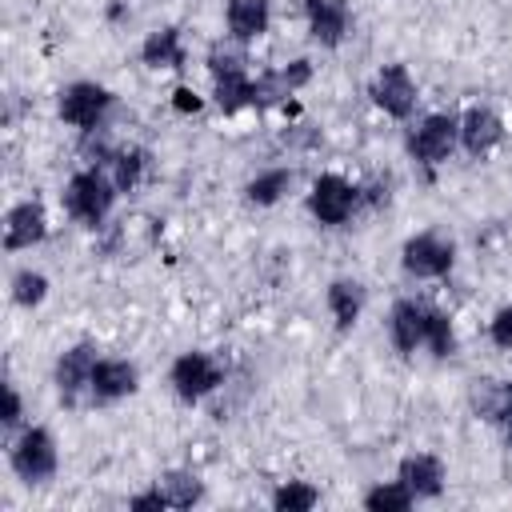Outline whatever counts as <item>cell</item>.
<instances>
[{
	"instance_id": "obj_23",
	"label": "cell",
	"mask_w": 512,
	"mask_h": 512,
	"mask_svg": "<svg viewBox=\"0 0 512 512\" xmlns=\"http://www.w3.org/2000/svg\"><path fill=\"white\" fill-rule=\"evenodd\" d=\"M144 148H120V152H112V184L120 188V192H132L136 188V180H140V172H144Z\"/></svg>"
},
{
	"instance_id": "obj_13",
	"label": "cell",
	"mask_w": 512,
	"mask_h": 512,
	"mask_svg": "<svg viewBox=\"0 0 512 512\" xmlns=\"http://www.w3.org/2000/svg\"><path fill=\"white\" fill-rule=\"evenodd\" d=\"M88 392H92L96 404H112V400L136 392V364H128V360H96Z\"/></svg>"
},
{
	"instance_id": "obj_10",
	"label": "cell",
	"mask_w": 512,
	"mask_h": 512,
	"mask_svg": "<svg viewBox=\"0 0 512 512\" xmlns=\"http://www.w3.org/2000/svg\"><path fill=\"white\" fill-rule=\"evenodd\" d=\"M428 304L420 300H396L392 304V316H388V332H392V344L400 352H416L428 336Z\"/></svg>"
},
{
	"instance_id": "obj_14",
	"label": "cell",
	"mask_w": 512,
	"mask_h": 512,
	"mask_svg": "<svg viewBox=\"0 0 512 512\" xmlns=\"http://www.w3.org/2000/svg\"><path fill=\"white\" fill-rule=\"evenodd\" d=\"M304 12H308V32L316 44L324 48H336L348 32V4L344 0H304Z\"/></svg>"
},
{
	"instance_id": "obj_9",
	"label": "cell",
	"mask_w": 512,
	"mask_h": 512,
	"mask_svg": "<svg viewBox=\"0 0 512 512\" xmlns=\"http://www.w3.org/2000/svg\"><path fill=\"white\" fill-rule=\"evenodd\" d=\"M372 100L388 116H396V120L412 116V108H416V84H412L408 68L404 64H384L380 76H376V84H372Z\"/></svg>"
},
{
	"instance_id": "obj_8",
	"label": "cell",
	"mask_w": 512,
	"mask_h": 512,
	"mask_svg": "<svg viewBox=\"0 0 512 512\" xmlns=\"http://www.w3.org/2000/svg\"><path fill=\"white\" fill-rule=\"evenodd\" d=\"M456 140H460V120H452V116H428L408 136V152L416 160H424V164H440V160H448V152L456 148Z\"/></svg>"
},
{
	"instance_id": "obj_30",
	"label": "cell",
	"mask_w": 512,
	"mask_h": 512,
	"mask_svg": "<svg viewBox=\"0 0 512 512\" xmlns=\"http://www.w3.org/2000/svg\"><path fill=\"white\" fill-rule=\"evenodd\" d=\"M132 512H152V508H168V500H164V492L160 488H152V492H140V496H132V504H128Z\"/></svg>"
},
{
	"instance_id": "obj_33",
	"label": "cell",
	"mask_w": 512,
	"mask_h": 512,
	"mask_svg": "<svg viewBox=\"0 0 512 512\" xmlns=\"http://www.w3.org/2000/svg\"><path fill=\"white\" fill-rule=\"evenodd\" d=\"M500 428H504V440H508V444H512V416H508V420H504V424H500Z\"/></svg>"
},
{
	"instance_id": "obj_12",
	"label": "cell",
	"mask_w": 512,
	"mask_h": 512,
	"mask_svg": "<svg viewBox=\"0 0 512 512\" xmlns=\"http://www.w3.org/2000/svg\"><path fill=\"white\" fill-rule=\"evenodd\" d=\"M92 368H96V348L92 344H76L60 356L56 364V388H60V400L64 404H76L80 388H88L92 380Z\"/></svg>"
},
{
	"instance_id": "obj_27",
	"label": "cell",
	"mask_w": 512,
	"mask_h": 512,
	"mask_svg": "<svg viewBox=\"0 0 512 512\" xmlns=\"http://www.w3.org/2000/svg\"><path fill=\"white\" fill-rule=\"evenodd\" d=\"M44 296H48V280H44L40 272L24 268V272L12 276V300H16L20 308H36Z\"/></svg>"
},
{
	"instance_id": "obj_25",
	"label": "cell",
	"mask_w": 512,
	"mask_h": 512,
	"mask_svg": "<svg viewBox=\"0 0 512 512\" xmlns=\"http://www.w3.org/2000/svg\"><path fill=\"white\" fill-rule=\"evenodd\" d=\"M316 500H320V492H316L312 484H304V480H288V484L276 488L272 508H280V512H308V508H316Z\"/></svg>"
},
{
	"instance_id": "obj_15",
	"label": "cell",
	"mask_w": 512,
	"mask_h": 512,
	"mask_svg": "<svg viewBox=\"0 0 512 512\" xmlns=\"http://www.w3.org/2000/svg\"><path fill=\"white\" fill-rule=\"evenodd\" d=\"M312 80V64L308 60H292L284 68H272V72H260L252 84H256V104H276L284 96H292L300 84Z\"/></svg>"
},
{
	"instance_id": "obj_20",
	"label": "cell",
	"mask_w": 512,
	"mask_h": 512,
	"mask_svg": "<svg viewBox=\"0 0 512 512\" xmlns=\"http://www.w3.org/2000/svg\"><path fill=\"white\" fill-rule=\"evenodd\" d=\"M140 56H144L148 68H184V60H188L176 28H160V32H152V36L144 40Z\"/></svg>"
},
{
	"instance_id": "obj_1",
	"label": "cell",
	"mask_w": 512,
	"mask_h": 512,
	"mask_svg": "<svg viewBox=\"0 0 512 512\" xmlns=\"http://www.w3.org/2000/svg\"><path fill=\"white\" fill-rule=\"evenodd\" d=\"M116 184L112 180H104L100 176V168H84V172H76L72 180H68V188H64V208H68V216H76L80 224H104V216L112 212V200H116Z\"/></svg>"
},
{
	"instance_id": "obj_32",
	"label": "cell",
	"mask_w": 512,
	"mask_h": 512,
	"mask_svg": "<svg viewBox=\"0 0 512 512\" xmlns=\"http://www.w3.org/2000/svg\"><path fill=\"white\" fill-rule=\"evenodd\" d=\"M176 108H180V112H196V108H200V96H196L192 88H176Z\"/></svg>"
},
{
	"instance_id": "obj_6",
	"label": "cell",
	"mask_w": 512,
	"mask_h": 512,
	"mask_svg": "<svg viewBox=\"0 0 512 512\" xmlns=\"http://www.w3.org/2000/svg\"><path fill=\"white\" fill-rule=\"evenodd\" d=\"M108 104H112V92L108 88H100L92 80H76V84H68L60 92V120L92 132L100 124V116L108 112Z\"/></svg>"
},
{
	"instance_id": "obj_17",
	"label": "cell",
	"mask_w": 512,
	"mask_h": 512,
	"mask_svg": "<svg viewBox=\"0 0 512 512\" xmlns=\"http://www.w3.org/2000/svg\"><path fill=\"white\" fill-rule=\"evenodd\" d=\"M400 484H404L412 496L432 500V496H440V488H444V468H440L436 456L416 452V456H408V460L400 464Z\"/></svg>"
},
{
	"instance_id": "obj_16",
	"label": "cell",
	"mask_w": 512,
	"mask_h": 512,
	"mask_svg": "<svg viewBox=\"0 0 512 512\" xmlns=\"http://www.w3.org/2000/svg\"><path fill=\"white\" fill-rule=\"evenodd\" d=\"M500 140H504V124H500L496 112H488V108H468V112H464V120H460V144H464L472 156L492 152Z\"/></svg>"
},
{
	"instance_id": "obj_5",
	"label": "cell",
	"mask_w": 512,
	"mask_h": 512,
	"mask_svg": "<svg viewBox=\"0 0 512 512\" xmlns=\"http://www.w3.org/2000/svg\"><path fill=\"white\" fill-rule=\"evenodd\" d=\"M400 260H404V272H412L420 280H436V276H448V268L456 260V248L436 232H420L404 244Z\"/></svg>"
},
{
	"instance_id": "obj_29",
	"label": "cell",
	"mask_w": 512,
	"mask_h": 512,
	"mask_svg": "<svg viewBox=\"0 0 512 512\" xmlns=\"http://www.w3.org/2000/svg\"><path fill=\"white\" fill-rule=\"evenodd\" d=\"M492 340L500 348H512V308H500L496 320H492Z\"/></svg>"
},
{
	"instance_id": "obj_4",
	"label": "cell",
	"mask_w": 512,
	"mask_h": 512,
	"mask_svg": "<svg viewBox=\"0 0 512 512\" xmlns=\"http://www.w3.org/2000/svg\"><path fill=\"white\" fill-rule=\"evenodd\" d=\"M12 468L24 484H44L56 472V440L44 428H28L12 448Z\"/></svg>"
},
{
	"instance_id": "obj_11",
	"label": "cell",
	"mask_w": 512,
	"mask_h": 512,
	"mask_svg": "<svg viewBox=\"0 0 512 512\" xmlns=\"http://www.w3.org/2000/svg\"><path fill=\"white\" fill-rule=\"evenodd\" d=\"M44 232H48V216H44L40 200H24L4 220V248H12V252L16 248H32V244L44 240Z\"/></svg>"
},
{
	"instance_id": "obj_2",
	"label": "cell",
	"mask_w": 512,
	"mask_h": 512,
	"mask_svg": "<svg viewBox=\"0 0 512 512\" xmlns=\"http://www.w3.org/2000/svg\"><path fill=\"white\" fill-rule=\"evenodd\" d=\"M208 68H212V80H216V104H220V112H240L244 104H256V84L248 80L240 56L216 48L208 56Z\"/></svg>"
},
{
	"instance_id": "obj_7",
	"label": "cell",
	"mask_w": 512,
	"mask_h": 512,
	"mask_svg": "<svg viewBox=\"0 0 512 512\" xmlns=\"http://www.w3.org/2000/svg\"><path fill=\"white\" fill-rule=\"evenodd\" d=\"M220 384H224V372L208 352H184L172 364V388L180 400H200V396L216 392Z\"/></svg>"
},
{
	"instance_id": "obj_19",
	"label": "cell",
	"mask_w": 512,
	"mask_h": 512,
	"mask_svg": "<svg viewBox=\"0 0 512 512\" xmlns=\"http://www.w3.org/2000/svg\"><path fill=\"white\" fill-rule=\"evenodd\" d=\"M224 16H228V32H232L236 40H256V36H264V32H268V20H272L268 0H228Z\"/></svg>"
},
{
	"instance_id": "obj_22",
	"label": "cell",
	"mask_w": 512,
	"mask_h": 512,
	"mask_svg": "<svg viewBox=\"0 0 512 512\" xmlns=\"http://www.w3.org/2000/svg\"><path fill=\"white\" fill-rule=\"evenodd\" d=\"M156 488L164 492L168 508H192V504L204 496V488H200V480H196L192 472H164V476L156 480Z\"/></svg>"
},
{
	"instance_id": "obj_31",
	"label": "cell",
	"mask_w": 512,
	"mask_h": 512,
	"mask_svg": "<svg viewBox=\"0 0 512 512\" xmlns=\"http://www.w3.org/2000/svg\"><path fill=\"white\" fill-rule=\"evenodd\" d=\"M20 416H24V404H20V392L8 384V408H4V424L8 428H16L20 424Z\"/></svg>"
},
{
	"instance_id": "obj_28",
	"label": "cell",
	"mask_w": 512,
	"mask_h": 512,
	"mask_svg": "<svg viewBox=\"0 0 512 512\" xmlns=\"http://www.w3.org/2000/svg\"><path fill=\"white\" fill-rule=\"evenodd\" d=\"M424 344L436 352V356H452L456 352V332H452V320L444 316V312H428V336H424Z\"/></svg>"
},
{
	"instance_id": "obj_26",
	"label": "cell",
	"mask_w": 512,
	"mask_h": 512,
	"mask_svg": "<svg viewBox=\"0 0 512 512\" xmlns=\"http://www.w3.org/2000/svg\"><path fill=\"white\" fill-rule=\"evenodd\" d=\"M412 500H416V496L396 480V484H380V488H372V492L364 496V508H368V512H404Z\"/></svg>"
},
{
	"instance_id": "obj_18",
	"label": "cell",
	"mask_w": 512,
	"mask_h": 512,
	"mask_svg": "<svg viewBox=\"0 0 512 512\" xmlns=\"http://www.w3.org/2000/svg\"><path fill=\"white\" fill-rule=\"evenodd\" d=\"M468 400H472V412L492 424H504L512 416V384H504V380H476Z\"/></svg>"
},
{
	"instance_id": "obj_3",
	"label": "cell",
	"mask_w": 512,
	"mask_h": 512,
	"mask_svg": "<svg viewBox=\"0 0 512 512\" xmlns=\"http://www.w3.org/2000/svg\"><path fill=\"white\" fill-rule=\"evenodd\" d=\"M356 200H360V188H352V184H348L344 176H336V172H324V176L312 184V192H308L312 216H316L320 224H328V228L344 224V220L352 216Z\"/></svg>"
},
{
	"instance_id": "obj_21",
	"label": "cell",
	"mask_w": 512,
	"mask_h": 512,
	"mask_svg": "<svg viewBox=\"0 0 512 512\" xmlns=\"http://www.w3.org/2000/svg\"><path fill=\"white\" fill-rule=\"evenodd\" d=\"M328 308H332L336 328H352L360 320V308H364V288L356 280H332L328 284Z\"/></svg>"
},
{
	"instance_id": "obj_24",
	"label": "cell",
	"mask_w": 512,
	"mask_h": 512,
	"mask_svg": "<svg viewBox=\"0 0 512 512\" xmlns=\"http://www.w3.org/2000/svg\"><path fill=\"white\" fill-rule=\"evenodd\" d=\"M292 184V172L288 168H272V172H260L252 184H248V200L252 204H276Z\"/></svg>"
}]
</instances>
